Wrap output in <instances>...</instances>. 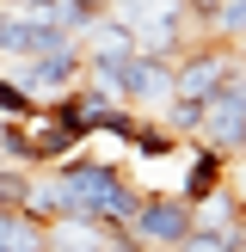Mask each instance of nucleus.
<instances>
[{"label":"nucleus","instance_id":"9","mask_svg":"<svg viewBox=\"0 0 246 252\" xmlns=\"http://www.w3.org/2000/svg\"><path fill=\"white\" fill-rule=\"evenodd\" d=\"M228 185H234V197L246 203V154H240V160H228Z\"/></svg>","mask_w":246,"mask_h":252},{"label":"nucleus","instance_id":"4","mask_svg":"<svg viewBox=\"0 0 246 252\" xmlns=\"http://www.w3.org/2000/svg\"><path fill=\"white\" fill-rule=\"evenodd\" d=\"M43 246H49V221L25 216V209L0 216V252H43Z\"/></svg>","mask_w":246,"mask_h":252},{"label":"nucleus","instance_id":"5","mask_svg":"<svg viewBox=\"0 0 246 252\" xmlns=\"http://www.w3.org/2000/svg\"><path fill=\"white\" fill-rule=\"evenodd\" d=\"M209 37H221V43L240 49V43H246V0H221V12H215V25H209Z\"/></svg>","mask_w":246,"mask_h":252},{"label":"nucleus","instance_id":"6","mask_svg":"<svg viewBox=\"0 0 246 252\" xmlns=\"http://www.w3.org/2000/svg\"><path fill=\"white\" fill-rule=\"evenodd\" d=\"M25 185H31V172H25V166H0V216L25 209Z\"/></svg>","mask_w":246,"mask_h":252},{"label":"nucleus","instance_id":"1","mask_svg":"<svg viewBox=\"0 0 246 252\" xmlns=\"http://www.w3.org/2000/svg\"><path fill=\"white\" fill-rule=\"evenodd\" d=\"M0 74H12L37 105H49V98L74 93V86L86 80V49H80V37H74V43L43 49V56H6V62H0Z\"/></svg>","mask_w":246,"mask_h":252},{"label":"nucleus","instance_id":"8","mask_svg":"<svg viewBox=\"0 0 246 252\" xmlns=\"http://www.w3.org/2000/svg\"><path fill=\"white\" fill-rule=\"evenodd\" d=\"M0 12H25V19H49V25H62V19H56L62 0H0Z\"/></svg>","mask_w":246,"mask_h":252},{"label":"nucleus","instance_id":"7","mask_svg":"<svg viewBox=\"0 0 246 252\" xmlns=\"http://www.w3.org/2000/svg\"><path fill=\"white\" fill-rule=\"evenodd\" d=\"M31 111H37V98L25 93L12 74H0V117H31Z\"/></svg>","mask_w":246,"mask_h":252},{"label":"nucleus","instance_id":"2","mask_svg":"<svg viewBox=\"0 0 246 252\" xmlns=\"http://www.w3.org/2000/svg\"><path fill=\"white\" fill-rule=\"evenodd\" d=\"M234 62H240V49H234V43H221V37H197V43L172 62V93L209 105V98L234 80Z\"/></svg>","mask_w":246,"mask_h":252},{"label":"nucleus","instance_id":"3","mask_svg":"<svg viewBox=\"0 0 246 252\" xmlns=\"http://www.w3.org/2000/svg\"><path fill=\"white\" fill-rule=\"evenodd\" d=\"M191 228H197V203H184L179 191H142V203L129 216V234L148 252H172Z\"/></svg>","mask_w":246,"mask_h":252}]
</instances>
